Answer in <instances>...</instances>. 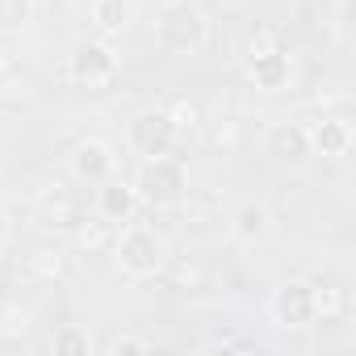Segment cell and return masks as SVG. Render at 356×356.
Returning <instances> with one entry per match:
<instances>
[{
	"label": "cell",
	"instance_id": "11",
	"mask_svg": "<svg viewBox=\"0 0 356 356\" xmlns=\"http://www.w3.org/2000/svg\"><path fill=\"white\" fill-rule=\"evenodd\" d=\"M105 214H113V218L122 214L126 218L130 214V189H105Z\"/></svg>",
	"mask_w": 356,
	"mask_h": 356
},
{
	"label": "cell",
	"instance_id": "7",
	"mask_svg": "<svg viewBox=\"0 0 356 356\" xmlns=\"http://www.w3.org/2000/svg\"><path fill=\"white\" fill-rule=\"evenodd\" d=\"M273 147H277L285 159H298V155L306 151V134H302V130H285V126H281V130H273Z\"/></svg>",
	"mask_w": 356,
	"mask_h": 356
},
{
	"label": "cell",
	"instance_id": "6",
	"mask_svg": "<svg viewBox=\"0 0 356 356\" xmlns=\"http://www.w3.org/2000/svg\"><path fill=\"white\" fill-rule=\"evenodd\" d=\"M126 17H130V5H126V0H97V22H101L105 30L126 26Z\"/></svg>",
	"mask_w": 356,
	"mask_h": 356
},
{
	"label": "cell",
	"instance_id": "9",
	"mask_svg": "<svg viewBox=\"0 0 356 356\" xmlns=\"http://www.w3.org/2000/svg\"><path fill=\"white\" fill-rule=\"evenodd\" d=\"M76 168H80V172H92V176H101V172L109 168V155H105V147H97V143L80 147V159H76Z\"/></svg>",
	"mask_w": 356,
	"mask_h": 356
},
{
	"label": "cell",
	"instance_id": "3",
	"mask_svg": "<svg viewBox=\"0 0 356 356\" xmlns=\"http://www.w3.org/2000/svg\"><path fill=\"white\" fill-rule=\"evenodd\" d=\"M122 264H126L130 273L155 268V264H159V239L147 235V231H134V235L126 239V248H122Z\"/></svg>",
	"mask_w": 356,
	"mask_h": 356
},
{
	"label": "cell",
	"instance_id": "1",
	"mask_svg": "<svg viewBox=\"0 0 356 356\" xmlns=\"http://www.w3.org/2000/svg\"><path fill=\"white\" fill-rule=\"evenodd\" d=\"M143 189H147V197L176 202V197H181V189H185V176H181V168H172V163L155 159V163L143 172Z\"/></svg>",
	"mask_w": 356,
	"mask_h": 356
},
{
	"label": "cell",
	"instance_id": "10",
	"mask_svg": "<svg viewBox=\"0 0 356 356\" xmlns=\"http://www.w3.org/2000/svg\"><path fill=\"white\" fill-rule=\"evenodd\" d=\"M314 138H318V147H323V151H343V143H348V130H343L339 122H327V126H323Z\"/></svg>",
	"mask_w": 356,
	"mask_h": 356
},
{
	"label": "cell",
	"instance_id": "5",
	"mask_svg": "<svg viewBox=\"0 0 356 356\" xmlns=\"http://www.w3.org/2000/svg\"><path fill=\"white\" fill-rule=\"evenodd\" d=\"M277 310H281V318H293V323L310 318V298H306V289H302V285H289V289L277 298Z\"/></svg>",
	"mask_w": 356,
	"mask_h": 356
},
{
	"label": "cell",
	"instance_id": "4",
	"mask_svg": "<svg viewBox=\"0 0 356 356\" xmlns=\"http://www.w3.org/2000/svg\"><path fill=\"white\" fill-rule=\"evenodd\" d=\"M72 72H76L80 80H105V76L113 72V59H109L105 47H80L76 59H72Z\"/></svg>",
	"mask_w": 356,
	"mask_h": 356
},
{
	"label": "cell",
	"instance_id": "12",
	"mask_svg": "<svg viewBox=\"0 0 356 356\" xmlns=\"http://www.w3.org/2000/svg\"><path fill=\"white\" fill-rule=\"evenodd\" d=\"M26 17V0H0V26H17Z\"/></svg>",
	"mask_w": 356,
	"mask_h": 356
},
{
	"label": "cell",
	"instance_id": "13",
	"mask_svg": "<svg viewBox=\"0 0 356 356\" xmlns=\"http://www.w3.org/2000/svg\"><path fill=\"white\" fill-rule=\"evenodd\" d=\"M260 227H264V210H243L239 231H243V235H252V231H260Z\"/></svg>",
	"mask_w": 356,
	"mask_h": 356
},
{
	"label": "cell",
	"instance_id": "8",
	"mask_svg": "<svg viewBox=\"0 0 356 356\" xmlns=\"http://www.w3.org/2000/svg\"><path fill=\"white\" fill-rule=\"evenodd\" d=\"M252 72H256V76H260L268 88H277V84L285 80V59H281V55H260Z\"/></svg>",
	"mask_w": 356,
	"mask_h": 356
},
{
	"label": "cell",
	"instance_id": "2",
	"mask_svg": "<svg viewBox=\"0 0 356 356\" xmlns=\"http://www.w3.org/2000/svg\"><path fill=\"white\" fill-rule=\"evenodd\" d=\"M172 138V118L168 113H143L134 122V143L147 151V155H159Z\"/></svg>",
	"mask_w": 356,
	"mask_h": 356
}]
</instances>
